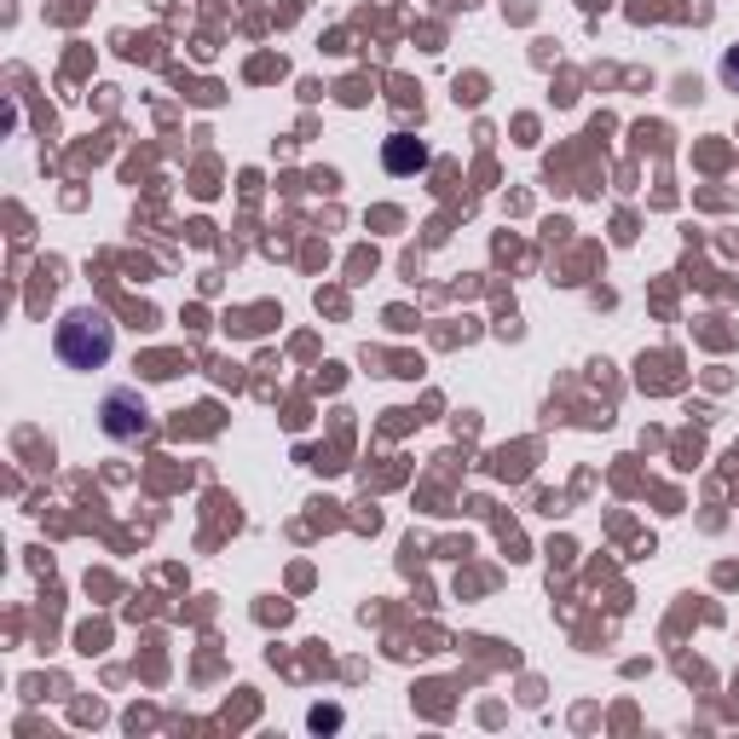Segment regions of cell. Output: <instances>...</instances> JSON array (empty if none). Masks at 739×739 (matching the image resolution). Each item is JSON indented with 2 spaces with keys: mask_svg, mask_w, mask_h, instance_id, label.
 <instances>
[{
  "mask_svg": "<svg viewBox=\"0 0 739 739\" xmlns=\"http://www.w3.org/2000/svg\"><path fill=\"white\" fill-rule=\"evenodd\" d=\"M116 335H111V318L93 313V306H81V313H69L59 323V358L69 370H99L104 358H111Z\"/></svg>",
  "mask_w": 739,
  "mask_h": 739,
  "instance_id": "1",
  "label": "cell"
},
{
  "mask_svg": "<svg viewBox=\"0 0 739 739\" xmlns=\"http://www.w3.org/2000/svg\"><path fill=\"white\" fill-rule=\"evenodd\" d=\"M422 162H428V151L417 145V139L399 133V139L387 145V168H393V174H410V168H422Z\"/></svg>",
  "mask_w": 739,
  "mask_h": 739,
  "instance_id": "2",
  "label": "cell"
},
{
  "mask_svg": "<svg viewBox=\"0 0 739 739\" xmlns=\"http://www.w3.org/2000/svg\"><path fill=\"white\" fill-rule=\"evenodd\" d=\"M723 81H728V87H739V47L723 59Z\"/></svg>",
  "mask_w": 739,
  "mask_h": 739,
  "instance_id": "3",
  "label": "cell"
}]
</instances>
